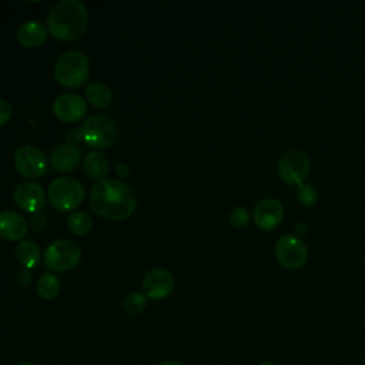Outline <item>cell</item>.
<instances>
[{
  "label": "cell",
  "instance_id": "obj_1",
  "mask_svg": "<svg viewBox=\"0 0 365 365\" xmlns=\"http://www.w3.org/2000/svg\"><path fill=\"white\" fill-rule=\"evenodd\" d=\"M91 210L111 221L127 220L135 210V194L131 187L114 178L96 181L88 195Z\"/></svg>",
  "mask_w": 365,
  "mask_h": 365
},
{
  "label": "cell",
  "instance_id": "obj_2",
  "mask_svg": "<svg viewBox=\"0 0 365 365\" xmlns=\"http://www.w3.org/2000/svg\"><path fill=\"white\" fill-rule=\"evenodd\" d=\"M87 10L80 0H60L47 14V30L58 40L80 37L87 27Z\"/></svg>",
  "mask_w": 365,
  "mask_h": 365
},
{
  "label": "cell",
  "instance_id": "obj_3",
  "mask_svg": "<svg viewBox=\"0 0 365 365\" xmlns=\"http://www.w3.org/2000/svg\"><path fill=\"white\" fill-rule=\"evenodd\" d=\"M90 74L87 56L80 50H67L60 54L54 64V78L64 87L73 88L84 84Z\"/></svg>",
  "mask_w": 365,
  "mask_h": 365
},
{
  "label": "cell",
  "instance_id": "obj_4",
  "mask_svg": "<svg viewBox=\"0 0 365 365\" xmlns=\"http://www.w3.org/2000/svg\"><path fill=\"white\" fill-rule=\"evenodd\" d=\"M83 140L96 151L108 148L117 138L115 121L108 114H91L81 124Z\"/></svg>",
  "mask_w": 365,
  "mask_h": 365
},
{
  "label": "cell",
  "instance_id": "obj_5",
  "mask_svg": "<svg viewBox=\"0 0 365 365\" xmlns=\"http://www.w3.org/2000/svg\"><path fill=\"white\" fill-rule=\"evenodd\" d=\"M47 194L51 205L56 210L61 212H67L77 208L83 202L84 187L77 178L70 175H63L53 180Z\"/></svg>",
  "mask_w": 365,
  "mask_h": 365
},
{
  "label": "cell",
  "instance_id": "obj_6",
  "mask_svg": "<svg viewBox=\"0 0 365 365\" xmlns=\"http://www.w3.org/2000/svg\"><path fill=\"white\" fill-rule=\"evenodd\" d=\"M279 178L289 185H301L311 174V160L308 154L299 148L284 151L277 164Z\"/></svg>",
  "mask_w": 365,
  "mask_h": 365
},
{
  "label": "cell",
  "instance_id": "obj_7",
  "mask_svg": "<svg viewBox=\"0 0 365 365\" xmlns=\"http://www.w3.org/2000/svg\"><path fill=\"white\" fill-rule=\"evenodd\" d=\"M80 259L81 250L78 244L70 240H56L46 248L43 254L46 268L56 272L70 271L80 262Z\"/></svg>",
  "mask_w": 365,
  "mask_h": 365
},
{
  "label": "cell",
  "instance_id": "obj_8",
  "mask_svg": "<svg viewBox=\"0 0 365 365\" xmlns=\"http://www.w3.org/2000/svg\"><path fill=\"white\" fill-rule=\"evenodd\" d=\"M274 254L279 265L287 269H298L304 267L308 259V248L301 237L295 234L279 237L275 242Z\"/></svg>",
  "mask_w": 365,
  "mask_h": 365
},
{
  "label": "cell",
  "instance_id": "obj_9",
  "mask_svg": "<svg viewBox=\"0 0 365 365\" xmlns=\"http://www.w3.org/2000/svg\"><path fill=\"white\" fill-rule=\"evenodd\" d=\"M13 160L17 171L27 178H38L47 170V158L44 153L31 144L17 148Z\"/></svg>",
  "mask_w": 365,
  "mask_h": 365
},
{
  "label": "cell",
  "instance_id": "obj_10",
  "mask_svg": "<svg viewBox=\"0 0 365 365\" xmlns=\"http://www.w3.org/2000/svg\"><path fill=\"white\" fill-rule=\"evenodd\" d=\"M175 285L174 275L167 268H151L144 277H143V294L147 298L161 301L167 298Z\"/></svg>",
  "mask_w": 365,
  "mask_h": 365
},
{
  "label": "cell",
  "instance_id": "obj_11",
  "mask_svg": "<svg viewBox=\"0 0 365 365\" xmlns=\"http://www.w3.org/2000/svg\"><path fill=\"white\" fill-rule=\"evenodd\" d=\"M284 205L277 198L268 197L257 202L252 211V218L257 228L271 231L277 228L284 220Z\"/></svg>",
  "mask_w": 365,
  "mask_h": 365
},
{
  "label": "cell",
  "instance_id": "obj_12",
  "mask_svg": "<svg viewBox=\"0 0 365 365\" xmlns=\"http://www.w3.org/2000/svg\"><path fill=\"white\" fill-rule=\"evenodd\" d=\"M53 113L64 123H76L86 115L87 104L81 96L64 93L53 101Z\"/></svg>",
  "mask_w": 365,
  "mask_h": 365
},
{
  "label": "cell",
  "instance_id": "obj_13",
  "mask_svg": "<svg viewBox=\"0 0 365 365\" xmlns=\"http://www.w3.org/2000/svg\"><path fill=\"white\" fill-rule=\"evenodd\" d=\"M14 201L21 210L36 214L46 207V194L38 182L23 181L14 188Z\"/></svg>",
  "mask_w": 365,
  "mask_h": 365
},
{
  "label": "cell",
  "instance_id": "obj_14",
  "mask_svg": "<svg viewBox=\"0 0 365 365\" xmlns=\"http://www.w3.org/2000/svg\"><path fill=\"white\" fill-rule=\"evenodd\" d=\"M26 218L13 210L0 211V237L7 241L21 240L27 234Z\"/></svg>",
  "mask_w": 365,
  "mask_h": 365
},
{
  "label": "cell",
  "instance_id": "obj_15",
  "mask_svg": "<svg viewBox=\"0 0 365 365\" xmlns=\"http://www.w3.org/2000/svg\"><path fill=\"white\" fill-rule=\"evenodd\" d=\"M81 161V153L74 145L60 144L50 154L51 167L58 173H68L78 167Z\"/></svg>",
  "mask_w": 365,
  "mask_h": 365
},
{
  "label": "cell",
  "instance_id": "obj_16",
  "mask_svg": "<svg viewBox=\"0 0 365 365\" xmlns=\"http://www.w3.org/2000/svg\"><path fill=\"white\" fill-rule=\"evenodd\" d=\"M48 30L47 27L37 21L29 20L20 24L17 29V41L24 47H38L47 38Z\"/></svg>",
  "mask_w": 365,
  "mask_h": 365
},
{
  "label": "cell",
  "instance_id": "obj_17",
  "mask_svg": "<svg viewBox=\"0 0 365 365\" xmlns=\"http://www.w3.org/2000/svg\"><path fill=\"white\" fill-rule=\"evenodd\" d=\"M83 167L86 174L96 181L104 180L110 168L107 157L101 151H96V150H91L86 154L83 160Z\"/></svg>",
  "mask_w": 365,
  "mask_h": 365
},
{
  "label": "cell",
  "instance_id": "obj_18",
  "mask_svg": "<svg viewBox=\"0 0 365 365\" xmlns=\"http://www.w3.org/2000/svg\"><path fill=\"white\" fill-rule=\"evenodd\" d=\"M16 258L24 268H34L40 262V248L30 240H21L16 247Z\"/></svg>",
  "mask_w": 365,
  "mask_h": 365
},
{
  "label": "cell",
  "instance_id": "obj_19",
  "mask_svg": "<svg viewBox=\"0 0 365 365\" xmlns=\"http://www.w3.org/2000/svg\"><path fill=\"white\" fill-rule=\"evenodd\" d=\"M86 97L87 101L91 103L94 107H107L113 100L111 88L101 81L88 83L86 87Z\"/></svg>",
  "mask_w": 365,
  "mask_h": 365
},
{
  "label": "cell",
  "instance_id": "obj_20",
  "mask_svg": "<svg viewBox=\"0 0 365 365\" xmlns=\"http://www.w3.org/2000/svg\"><path fill=\"white\" fill-rule=\"evenodd\" d=\"M61 288V282L60 278L51 272H44L40 275L36 289L37 294L43 298V299H53L57 297V294L60 292Z\"/></svg>",
  "mask_w": 365,
  "mask_h": 365
},
{
  "label": "cell",
  "instance_id": "obj_21",
  "mask_svg": "<svg viewBox=\"0 0 365 365\" xmlns=\"http://www.w3.org/2000/svg\"><path fill=\"white\" fill-rule=\"evenodd\" d=\"M67 225L74 234L84 235L91 230L93 220L86 211H76L67 217Z\"/></svg>",
  "mask_w": 365,
  "mask_h": 365
},
{
  "label": "cell",
  "instance_id": "obj_22",
  "mask_svg": "<svg viewBox=\"0 0 365 365\" xmlns=\"http://www.w3.org/2000/svg\"><path fill=\"white\" fill-rule=\"evenodd\" d=\"M147 307V297L143 292H130L123 301V311L127 315H138Z\"/></svg>",
  "mask_w": 365,
  "mask_h": 365
},
{
  "label": "cell",
  "instance_id": "obj_23",
  "mask_svg": "<svg viewBox=\"0 0 365 365\" xmlns=\"http://www.w3.org/2000/svg\"><path fill=\"white\" fill-rule=\"evenodd\" d=\"M295 198L302 207H314L319 200V194L314 185L304 182L297 187Z\"/></svg>",
  "mask_w": 365,
  "mask_h": 365
},
{
  "label": "cell",
  "instance_id": "obj_24",
  "mask_svg": "<svg viewBox=\"0 0 365 365\" xmlns=\"http://www.w3.org/2000/svg\"><path fill=\"white\" fill-rule=\"evenodd\" d=\"M251 214L245 207H234L228 214V221L234 228H244L248 225Z\"/></svg>",
  "mask_w": 365,
  "mask_h": 365
},
{
  "label": "cell",
  "instance_id": "obj_25",
  "mask_svg": "<svg viewBox=\"0 0 365 365\" xmlns=\"http://www.w3.org/2000/svg\"><path fill=\"white\" fill-rule=\"evenodd\" d=\"M29 225L31 227L33 231L36 232H41L46 230L47 227V218L46 215L40 214V212H36V214H31L30 220H29Z\"/></svg>",
  "mask_w": 365,
  "mask_h": 365
},
{
  "label": "cell",
  "instance_id": "obj_26",
  "mask_svg": "<svg viewBox=\"0 0 365 365\" xmlns=\"http://www.w3.org/2000/svg\"><path fill=\"white\" fill-rule=\"evenodd\" d=\"M11 117V107L10 104L0 97V125L6 124Z\"/></svg>",
  "mask_w": 365,
  "mask_h": 365
},
{
  "label": "cell",
  "instance_id": "obj_27",
  "mask_svg": "<svg viewBox=\"0 0 365 365\" xmlns=\"http://www.w3.org/2000/svg\"><path fill=\"white\" fill-rule=\"evenodd\" d=\"M66 140L68 143V145H76L83 140V133L81 128H70L66 133Z\"/></svg>",
  "mask_w": 365,
  "mask_h": 365
},
{
  "label": "cell",
  "instance_id": "obj_28",
  "mask_svg": "<svg viewBox=\"0 0 365 365\" xmlns=\"http://www.w3.org/2000/svg\"><path fill=\"white\" fill-rule=\"evenodd\" d=\"M16 279H17V282H19L21 287H27V285L30 284V281H31V274H30V269H27V268L21 269V271L17 274Z\"/></svg>",
  "mask_w": 365,
  "mask_h": 365
},
{
  "label": "cell",
  "instance_id": "obj_29",
  "mask_svg": "<svg viewBox=\"0 0 365 365\" xmlns=\"http://www.w3.org/2000/svg\"><path fill=\"white\" fill-rule=\"evenodd\" d=\"M115 171H117V174L121 175V177L128 175V167H127V164H124V163H117V164H115Z\"/></svg>",
  "mask_w": 365,
  "mask_h": 365
},
{
  "label": "cell",
  "instance_id": "obj_30",
  "mask_svg": "<svg viewBox=\"0 0 365 365\" xmlns=\"http://www.w3.org/2000/svg\"><path fill=\"white\" fill-rule=\"evenodd\" d=\"M304 228H307L304 224H297V225H295L297 237H299V235H302V234H305V232H307V230H304Z\"/></svg>",
  "mask_w": 365,
  "mask_h": 365
},
{
  "label": "cell",
  "instance_id": "obj_31",
  "mask_svg": "<svg viewBox=\"0 0 365 365\" xmlns=\"http://www.w3.org/2000/svg\"><path fill=\"white\" fill-rule=\"evenodd\" d=\"M161 365H182V364L178 362V361H165V362H163Z\"/></svg>",
  "mask_w": 365,
  "mask_h": 365
},
{
  "label": "cell",
  "instance_id": "obj_32",
  "mask_svg": "<svg viewBox=\"0 0 365 365\" xmlns=\"http://www.w3.org/2000/svg\"><path fill=\"white\" fill-rule=\"evenodd\" d=\"M16 365H34L33 362H29V361H23V362H19V364H16Z\"/></svg>",
  "mask_w": 365,
  "mask_h": 365
},
{
  "label": "cell",
  "instance_id": "obj_33",
  "mask_svg": "<svg viewBox=\"0 0 365 365\" xmlns=\"http://www.w3.org/2000/svg\"><path fill=\"white\" fill-rule=\"evenodd\" d=\"M261 365H277L275 362H271V361H265V362H262Z\"/></svg>",
  "mask_w": 365,
  "mask_h": 365
}]
</instances>
